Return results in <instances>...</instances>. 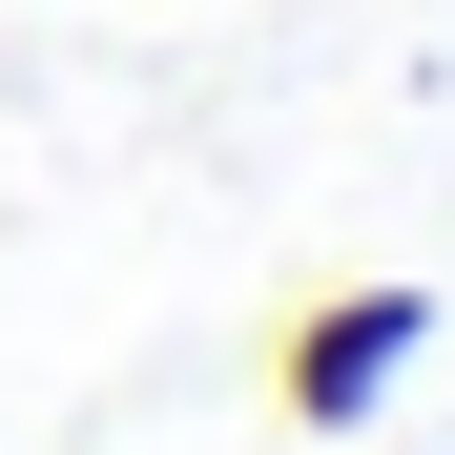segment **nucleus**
<instances>
[{
	"instance_id": "obj_1",
	"label": "nucleus",
	"mask_w": 455,
	"mask_h": 455,
	"mask_svg": "<svg viewBox=\"0 0 455 455\" xmlns=\"http://www.w3.org/2000/svg\"><path fill=\"white\" fill-rule=\"evenodd\" d=\"M414 352H435V290H414V269H352V290H311V311L269 331V414H290V435H372Z\"/></svg>"
}]
</instances>
